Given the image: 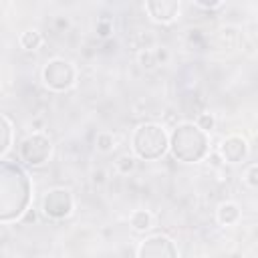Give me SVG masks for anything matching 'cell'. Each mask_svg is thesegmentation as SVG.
<instances>
[{"instance_id": "cell-17", "label": "cell", "mask_w": 258, "mask_h": 258, "mask_svg": "<svg viewBox=\"0 0 258 258\" xmlns=\"http://www.w3.org/2000/svg\"><path fill=\"white\" fill-rule=\"evenodd\" d=\"M196 125H198L202 131L210 133V131L216 127V119H214L212 113H200V115L196 117Z\"/></svg>"}, {"instance_id": "cell-4", "label": "cell", "mask_w": 258, "mask_h": 258, "mask_svg": "<svg viewBox=\"0 0 258 258\" xmlns=\"http://www.w3.org/2000/svg\"><path fill=\"white\" fill-rule=\"evenodd\" d=\"M40 77H42V83L46 89H50L54 93H64L75 85L77 69L71 60H67L62 56H54L44 62Z\"/></svg>"}, {"instance_id": "cell-2", "label": "cell", "mask_w": 258, "mask_h": 258, "mask_svg": "<svg viewBox=\"0 0 258 258\" xmlns=\"http://www.w3.org/2000/svg\"><path fill=\"white\" fill-rule=\"evenodd\" d=\"M169 151L177 161L198 163L210 151V133L202 131L191 121L179 123L169 133Z\"/></svg>"}, {"instance_id": "cell-7", "label": "cell", "mask_w": 258, "mask_h": 258, "mask_svg": "<svg viewBox=\"0 0 258 258\" xmlns=\"http://www.w3.org/2000/svg\"><path fill=\"white\" fill-rule=\"evenodd\" d=\"M137 258H179V250L169 236L153 234L139 242Z\"/></svg>"}, {"instance_id": "cell-12", "label": "cell", "mask_w": 258, "mask_h": 258, "mask_svg": "<svg viewBox=\"0 0 258 258\" xmlns=\"http://www.w3.org/2000/svg\"><path fill=\"white\" fill-rule=\"evenodd\" d=\"M42 32L40 30H36V28H26L24 32H20V36H18V44H20V48H24V50H36V48H40V44H42Z\"/></svg>"}, {"instance_id": "cell-11", "label": "cell", "mask_w": 258, "mask_h": 258, "mask_svg": "<svg viewBox=\"0 0 258 258\" xmlns=\"http://www.w3.org/2000/svg\"><path fill=\"white\" fill-rule=\"evenodd\" d=\"M2 143H0V157L2 159H6V153L10 151V147L14 145V123H12V119L6 115V113H2Z\"/></svg>"}, {"instance_id": "cell-1", "label": "cell", "mask_w": 258, "mask_h": 258, "mask_svg": "<svg viewBox=\"0 0 258 258\" xmlns=\"http://www.w3.org/2000/svg\"><path fill=\"white\" fill-rule=\"evenodd\" d=\"M32 183L24 167L16 161H0V222L20 220L30 210Z\"/></svg>"}, {"instance_id": "cell-9", "label": "cell", "mask_w": 258, "mask_h": 258, "mask_svg": "<svg viewBox=\"0 0 258 258\" xmlns=\"http://www.w3.org/2000/svg\"><path fill=\"white\" fill-rule=\"evenodd\" d=\"M143 8H145V12L149 14L151 20L167 24V22H171L177 16L179 0H147L143 4Z\"/></svg>"}, {"instance_id": "cell-6", "label": "cell", "mask_w": 258, "mask_h": 258, "mask_svg": "<svg viewBox=\"0 0 258 258\" xmlns=\"http://www.w3.org/2000/svg\"><path fill=\"white\" fill-rule=\"evenodd\" d=\"M75 198L67 187H52L42 196L40 210L50 220H64L73 214Z\"/></svg>"}, {"instance_id": "cell-8", "label": "cell", "mask_w": 258, "mask_h": 258, "mask_svg": "<svg viewBox=\"0 0 258 258\" xmlns=\"http://www.w3.org/2000/svg\"><path fill=\"white\" fill-rule=\"evenodd\" d=\"M218 153L222 157V161L226 163H240L248 157V141L242 135H228L222 139Z\"/></svg>"}, {"instance_id": "cell-5", "label": "cell", "mask_w": 258, "mask_h": 258, "mask_svg": "<svg viewBox=\"0 0 258 258\" xmlns=\"http://www.w3.org/2000/svg\"><path fill=\"white\" fill-rule=\"evenodd\" d=\"M52 155V141L42 131H32L18 143V159L28 167H40Z\"/></svg>"}, {"instance_id": "cell-20", "label": "cell", "mask_w": 258, "mask_h": 258, "mask_svg": "<svg viewBox=\"0 0 258 258\" xmlns=\"http://www.w3.org/2000/svg\"><path fill=\"white\" fill-rule=\"evenodd\" d=\"M155 58H157V64H167L169 60V50L165 46H155Z\"/></svg>"}, {"instance_id": "cell-21", "label": "cell", "mask_w": 258, "mask_h": 258, "mask_svg": "<svg viewBox=\"0 0 258 258\" xmlns=\"http://www.w3.org/2000/svg\"><path fill=\"white\" fill-rule=\"evenodd\" d=\"M196 6L198 8H204V10H218L224 6V2L220 0H214V2H206V0H196Z\"/></svg>"}, {"instance_id": "cell-16", "label": "cell", "mask_w": 258, "mask_h": 258, "mask_svg": "<svg viewBox=\"0 0 258 258\" xmlns=\"http://www.w3.org/2000/svg\"><path fill=\"white\" fill-rule=\"evenodd\" d=\"M137 62H139V67L145 69V71L155 69V67H157L155 50H153V48H141V50L137 52Z\"/></svg>"}, {"instance_id": "cell-10", "label": "cell", "mask_w": 258, "mask_h": 258, "mask_svg": "<svg viewBox=\"0 0 258 258\" xmlns=\"http://www.w3.org/2000/svg\"><path fill=\"white\" fill-rule=\"evenodd\" d=\"M240 216H242L240 206L236 202H232V200L222 202L218 206V210H216V220H218L220 226H234V224L240 222Z\"/></svg>"}, {"instance_id": "cell-24", "label": "cell", "mask_w": 258, "mask_h": 258, "mask_svg": "<svg viewBox=\"0 0 258 258\" xmlns=\"http://www.w3.org/2000/svg\"><path fill=\"white\" fill-rule=\"evenodd\" d=\"M22 222H26V224H30V222H36V214H34V210H28L22 218H20Z\"/></svg>"}, {"instance_id": "cell-22", "label": "cell", "mask_w": 258, "mask_h": 258, "mask_svg": "<svg viewBox=\"0 0 258 258\" xmlns=\"http://www.w3.org/2000/svg\"><path fill=\"white\" fill-rule=\"evenodd\" d=\"M69 26H71V20H69V16H56V18H54V28H56L58 32H64V30H69Z\"/></svg>"}, {"instance_id": "cell-3", "label": "cell", "mask_w": 258, "mask_h": 258, "mask_svg": "<svg viewBox=\"0 0 258 258\" xmlns=\"http://www.w3.org/2000/svg\"><path fill=\"white\" fill-rule=\"evenodd\" d=\"M131 149L135 157L145 159V161H155L169 151V133L165 131L163 125L145 121L135 127L131 135Z\"/></svg>"}, {"instance_id": "cell-15", "label": "cell", "mask_w": 258, "mask_h": 258, "mask_svg": "<svg viewBox=\"0 0 258 258\" xmlns=\"http://www.w3.org/2000/svg\"><path fill=\"white\" fill-rule=\"evenodd\" d=\"M115 167H117V171H119L121 175H129V173L135 171V167H137V159H135V155H129V153L119 155L117 161H115Z\"/></svg>"}, {"instance_id": "cell-18", "label": "cell", "mask_w": 258, "mask_h": 258, "mask_svg": "<svg viewBox=\"0 0 258 258\" xmlns=\"http://www.w3.org/2000/svg\"><path fill=\"white\" fill-rule=\"evenodd\" d=\"M95 30H97V36L107 38V36H111V32H113V22H111L107 16H103V18H99V20H97Z\"/></svg>"}, {"instance_id": "cell-23", "label": "cell", "mask_w": 258, "mask_h": 258, "mask_svg": "<svg viewBox=\"0 0 258 258\" xmlns=\"http://www.w3.org/2000/svg\"><path fill=\"white\" fill-rule=\"evenodd\" d=\"M91 179H93V183H97V185H101V183H105L107 181V171L105 169H93V173H91Z\"/></svg>"}, {"instance_id": "cell-13", "label": "cell", "mask_w": 258, "mask_h": 258, "mask_svg": "<svg viewBox=\"0 0 258 258\" xmlns=\"http://www.w3.org/2000/svg\"><path fill=\"white\" fill-rule=\"evenodd\" d=\"M129 224L135 232H147L153 226V216L147 210H133L129 216Z\"/></svg>"}, {"instance_id": "cell-14", "label": "cell", "mask_w": 258, "mask_h": 258, "mask_svg": "<svg viewBox=\"0 0 258 258\" xmlns=\"http://www.w3.org/2000/svg\"><path fill=\"white\" fill-rule=\"evenodd\" d=\"M115 147V135L111 131H99L95 135V149L101 153H111Z\"/></svg>"}, {"instance_id": "cell-19", "label": "cell", "mask_w": 258, "mask_h": 258, "mask_svg": "<svg viewBox=\"0 0 258 258\" xmlns=\"http://www.w3.org/2000/svg\"><path fill=\"white\" fill-rule=\"evenodd\" d=\"M244 181H246V185H248V187L258 189V163L250 165V167L244 171Z\"/></svg>"}]
</instances>
